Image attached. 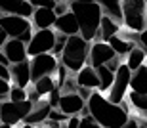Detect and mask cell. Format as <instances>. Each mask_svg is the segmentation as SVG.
I'll use <instances>...</instances> for the list:
<instances>
[{"mask_svg":"<svg viewBox=\"0 0 147 128\" xmlns=\"http://www.w3.org/2000/svg\"><path fill=\"white\" fill-rule=\"evenodd\" d=\"M86 107L94 121L101 128H120L122 124L130 119L128 115V105L124 101L122 103H111L105 94L99 90H92V94L86 101Z\"/></svg>","mask_w":147,"mask_h":128,"instance_id":"cell-1","label":"cell"},{"mask_svg":"<svg viewBox=\"0 0 147 128\" xmlns=\"http://www.w3.org/2000/svg\"><path fill=\"white\" fill-rule=\"evenodd\" d=\"M71 11L75 13L78 27H80V36L88 42H94L99 31V23L103 17V11L98 2H69Z\"/></svg>","mask_w":147,"mask_h":128,"instance_id":"cell-2","label":"cell"},{"mask_svg":"<svg viewBox=\"0 0 147 128\" xmlns=\"http://www.w3.org/2000/svg\"><path fill=\"white\" fill-rule=\"evenodd\" d=\"M88 52L90 42L84 40L80 34H73L67 38V44L61 52V65H65L67 71L78 73L84 65H88Z\"/></svg>","mask_w":147,"mask_h":128,"instance_id":"cell-3","label":"cell"},{"mask_svg":"<svg viewBox=\"0 0 147 128\" xmlns=\"http://www.w3.org/2000/svg\"><path fill=\"white\" fill-rule=\"evenodd\" d=\"M122 25L128 31L142 33L147 29V0H122Z\"/></svg>","mask_w":147,"mask_h":128,"instance_id":"cell-4","label":"cell"},{"mask_svg":"<svg viewBox=\"0 0 147 128\" xmlns=\"http://www.w3.org/2000/svg\"><path fill=\"white\" fill-rule=\"evenodd\" d=\"M0 29L8 34V38H19L25 44H29V40L33 36V23H31V19L21 17V15L2 13V17H0Z\"/></svg>","mask_w":147,"mask_h":128,"instance_id":"cell-5","label":"cell"},{"mask_svg":"<svg viewBox=\"0 0 147 128\" xmlns=\"http://www.w3.org/2000/svg\"><path fill=\"white\" fill-rule=\"evenodd\" d=\"M33 109V103L29 100L25 101H10L2 100L0 101V123L10 124V126H17L25 121L29 113Z\"/></svg>","mask_w":147,"mask_h":128,"instance_id":"cell-6","label":"cell"},{"mask_svg":"<svg viewBox=\"0 0 147 128\" xmlns=\"http://www.w3.org/2000/svg\"><path fill=\"white\" fill-rule=\"evenodd\" d=\"M130 78H132V71L128 69L126 63H122L115 73V80L111 84L109 92L105 94V98L111 103H122L126 100L128 92H130Z\"/></svg>","mask_w":147,"mask_h":128,"instance_id":"cell-7","label":"cell"},{"mask_svg":"<svg viewBox=\"0 0 147 128\" xmlns=\"http://www.w3.org/2000/svg\"><path fill=\"white\" fill-rule=\"evenodd\" d=\"M55 42V31L54 29H36L27 44V56L34 57L40 54H52Z\"/></svg>","mask_w":147,"mask_h":128,"instance_id":"cell-8","label":"cell"},{"mask_svg":"<svg viewBox=\"0 0 147 128\" xmlns=\"http://www.w3.org/2000/svg\"><path fill=\"white\" fill-rule=\"evenodd\" d=\"M29 63H31V82L38 80L40 77H46V75H54L57 71V57L54 54H40V56L29 57Z\"/></svg>","mask_w":147,"mask_h":128,"instance_id":"cell-9","label":"cell"},{"mask_svg":"<svg viewBox=\"0 0 147 128\" xmlns=\"http://www.w3.org/2000/svg\"><path fill=\"white\" fill-rule=\"evenodd\" d=\"M117 56L115 50L111 48L107 42H101V40H94L90 42V52H88V65H92L94 69H98L101 65H107V63Z\"/></svg>","mask_w":147,"mask_h":128,"instance_id":"cell-10","label":"cell"},{"mask_svg":"<svg viewBox=\"0 0 147 128\" xmlns=\"http://www.w3.org/2000/svg\"><path fill=\"white\" fill-rule=\"evenodd\" d=\"M86 107V100L82 98L78 92H71V94H61L57 109L61 113H65L67 117L71 115H80V111Z\"/></svg>","mask_w":147,"mask_h":128,"instance_id":"cell-11","label":"cell"},{"mask_svg":"<svg viewBox=\"0 0 147 128\" xmlns=\"http://www.w3.org/2000/svg\"><path fill=\"white\" fill-rule=\"evenodd\" d=\"M10 84L19 86V88H27L31 84V63H29V59L10 65Z\"/></svg>","mask_w":147,"mask_h":128,"instance_id":"cell-12","label":"cell"},{"mask_svg":"<svg viewBox=\"0 0 147 128\" xmlns=\"http://www.w3.org/2000/svg\"><path fill=\"white\" fill-rule=\"evenodd\" d=\"M2 52L6 54L10 65H11V63H19V61L29 59V56H27V44L21 42L19 38H8L4 42V46H2Z\"/></svg>","mask_w":147,"mask_h":128,"instance_id":"cell-13","label":"cell"},{"mask_svg":"<svg viewBox=\"0 0 147 128\" xmlns=\"http://www.w3.org/2000/svg\"><path fill=\"white\" fill-rule=\"evenodd\" d=\"M0 11L8 15H21L31 19L34 8L29 4V0H0Z\"/></svg>","mask_w":147,"mask_h":128,"instance_id":"cell-14","label":"cell"},{"mask_svg":"<svg viewBox=\"0 0 147 128\" xmlns=\"http://www.w3.org/2000/svg\"><path fill=\"white\" fill-rule=\"evenodd\" d=\"M54 31L65 34V36L80 34V27H78V21H76L75 13L69 10L67 13H63V15H57V19H55V23H54Z\"/></svg>","mask_w":147,"mask_h":128,"instance_id":"cell-15","label":"cell"},{"mask_svg":"<svg viewBox=\"0 0 147 128\" xmlns=\"http://www.w3.org/2000/svg\"><path fill=\"white\" fill-rule=\"evenodd\" d=\"M75 80L80 88H88V90H98L99 88L98 71L92 65H84L78 73H75Z\"/></svg>","mask_w":147,"mask_h":128,"instance_id":"cell-16","label":"cell"},{"mask_svg":"<svg viewBox=\"0 0 147 128\" xmlns=\"http://www.w3.org/2000/svg\"><path fill=\"white\" fill-rule=\"evenodd\" d=\"M57 15L54 13L52 8H34L33 15H31V23L36 29H54V23Z\"/></svg>","mask_w":147,"mask_h":128,"instance_id":"cell-17","label":"cell"},{"mask_svg":"<svg viewBox=\"0 0 147 128\" xmlns=\"http://www.w3.org/2000/svg\"><path fill=\"white\" fill-rule=\"evenodd\" d=\"M50 111H52V105H50L48 100H40L36 101V103H33V109H31V113H29L27 117H25V121L23 123L25 124H40L44 123L46 119H48Z\"/></svg>","mask_w":147,"mask_h":128,"instance_id":"cell-18","label":"cell"},{"mask_svg":"<svg viewBox=\"0 0 147 128\" xmlns=\"http://www.w3.org/2000/svg\"><path fill=\"white\" fill-rule=\"evenodd\" d=\"M119 31H120V23L111 19V17H107V15H103L101 17V23H99L98 38L101 42H109V38L115 36V34H119Z\"/></svg>","mask_w":147,"mask_h":128,"instance_id":"cell-19","label":"cell"},{"mask_svg":"<svg viewBox=\"0 0 147 128\" xmlns=\"http://www.w3.org/2000/svg\"><path fill=\"white\" fill-rule=\"evenodd\" d=\"M130 92H136V94H147V65H142L140 69L132 71Z\"/></svg>","mask_w":147,"mask_h":128,"instance_id":"cell-20","label":"cell"},{"mask_svg":"<svg viewBox=\"0 0 147 128\" xmlns=\"http://www.w3.org/2000/svg\"><path fill=\"white\" fill-rule=\"evenodd\" d=\"M96 2L99 4L103 15L122 23V10H120V2H122V0H96Z\"/></svg>","mask_w":147,"mask_h":128,"instance_id":"cell-21","label":"cell"},{"mask_svg":"<svg viewBox=\"0 0 147 128\" xmlns=\"http://www.w3.org/2000/svg\"><path fill=\"white\" fill-rule=\"evenodd\" d=\"M145 59H147V52L143 50L142 46H134V48L128 52L124 63L128 65L130 71H136V69H140L142 65H145Z\"/></svg>","mask_w":147,"mask_h":128,"instance_id":"cell-22","label":"cell"},{"mask_svg":"<svg viewBox=\"0 0 147 128\" xmlns=\"http://www.w3.org/2000/svg\"><path fill=\"white\" fill-rule=\"evenodd\" d=\"M107 44H109L111 48L115 50V54H117V56H120V57H126V56H128V52H130L132 48L136 46L134 42H130V40L122 38L120 34H115V36H111Z\"/></svg>","mask_w":147,"mask_h":128,"instance_id":"cell-23","label":"cell"},{"mask_svg":"<svg viewBox=\"0 0 147 128\" xmlns=\"http://www.w3.org/2000/svg\"><path fill=\"white\" fill-rule=\"evenodd\" d=\"M31 84H33V88L36 90L40 96H50L55 88H57V82H55L54 75H46V77H40L38 80H34V82H31Z\"/></svg>","mask_w":147,"mask_h":128,"instance_id":"cell-24","label":"cell"},{"mask_svg":"<svg viewBox=\"0 0 147 128\" xmlns=\"http://www.w3.org/2000/svg\"><path fill=\"white\" fill-rule=\"evenodd\" d=\"M96 71H98V78H99V88L98 90L101 92V94H107L109 88H111V84H113V80H115V73L111 71L107 65L98 67Z\"/></svg>","mask_w":147,"mask_h":128,"instance_id":"cell-25","label":"cell"},{"mask_svg":"<svg viewBox=\"0 0 147 128\" xmlns=\"http://www.w3.org/2000/svg\"><path fill=\"white\" fill-rule=\"evenodd\" d=\"M128 100L132 107L138 111H147V94H136V92H128Z\"/></svg>","mask_w":147,"mask_h":128,"instance_id":"cell-26","label":"cell"},{"mask_svg":"<svg viewBox=\"0 0 147 128\" xmlns=\"http://www.w3.org/2000/svg\"><path fill=\"white\" fill-rule=\"evenodd\" d=\"M67 38L69 36H65V34H61V33H55V42H54V50H52V54L55 57L61 56V52H63V48L67 44Z\"/></svg>","mask_w":147,"mask_h":128,"instance_id":"cell-27","label":"cell"},{"mask_svg":"<svg viewBox=\"0 0 147 128\" xmlns=\"http://www.w3.org/2000/svg\"><path fill=\"white\" fill-rule=\"evenodd\" d=\"M10 101H25L27 100V88H19V86H11L10 94H8Z\"/></svg>","mask_w":147,"mask_h":128,"instance_id":"cell-28","label":"cell"},{"mask_svg":"<svg viewBox=\"0 0 147 128\" xmlns=\"http://www.w3.org/2000/svg\"><path fill=\"white\" fill-rule=\"evenodd\" d=\"M78 128H101L96 121H94L92 115H86V117H80V124Z\"/></svg>","mask_w":147,"mask_h":128,"instance_id":"cell-29","label":"cell"},{"mask_svg":"<svg viewBox=\"0 0 147 128\" xmlns=\"http://www.w3.org/2000/svg\"><path fill=\"white\" fill-rule=\"evenodd\" d=\"M29 4L33 6V8H52L54 10V6L57 2L55 0H29Z\"/></svg>","mask_w":147,"mask_h":128,"instance_id":"cell-30","label":"cell"},{"mask_svg":"<svg viewBox=\"0 0 147 128\" xmlns=\"http://www.w3.org/2000/svg\"><path fill=\"white\" fill-rule=\"evenodd\" d=\"M48 119L50 121H55V123H67V115L65 113H61L59 109H52V111H50V115H48Z\"/></svg>","mask_w":147,"mask_h":128,"instance_id":"cell-31","label":"cell"},{"mask_svg":"<svg viewBox=\"0 0 147 128\" xmlns=\"http://www.w3.org/2000/svg\"><path fill=\"white\" fill-rule=\"evenodd\" d=\"M10 88H11L10 80H4V78L0 77V101L8 98V94H10Z\"/></svg>","mask_w":147,"mask_h":128,"instance_id":"cell-32","label":"cell"},{"mask_svg":"<svg viewBox=\"0 0 147 128\" xmlns=\"http://www.w3.org/2000/svg\"><path fill=\"white\" fill-rule=\"evenodd\" d=\"M69 10H71L69 2H57V4L54 6V13L55 15H63V13H67Z\"/></svg>","mask_w":147,"mask_h":128,"instance_id":"cell-33","label":"cell"},{"mask_svg":"<svg viewBox=\"0 0 147 128\" xmlns=\"http://www.w3.org/2000/svg\"><path fill=\"white\" fill-rule=\"evenodd\" d=\"M122 63H124V59H122V57H120V56H115L113 59H111V61L107 63V67H109V69H111L113 73H117V69H119V67L122 65Z\"/></svg>","mask_w":147,"mask_h":128,"instance_id":"cell-34","label":"cell"},{"mask_svg":"<svg viewBox=\"0 0 147 128\" xmlns=\"http://www.w3.org/2000/svg\"><path fill=\"white\" fill-rule=\"evenodd\" d=\"M78 124H80V117L78 115H71V117L67 119L65 128H78Z\"/></svg>","mask_w":147,"mask_h":128,"instance_id":"cell-35","label":"cell"},{"mask_svg":"<svg viewBox=\"0 0 147 128\" xmlns=\"http://www.w3.org/2000/svg\"><path fill=\"white\" fill-rule=\"evenodd\" d=\"M138 46H142L143 50L147 52V29L140 33V36H138Z\"/></svg>","mask_w":147,"mask_h":128,"instance_id":"cell-36","label":"cell"},{"mask_svg":"<svg viewBox=\"0 0 147 128\" xmlns=\"http://www.w3.org/2000/svg\"><path fill=\"white\" fill-rule=\"evenodd\" d=\"M0 77L4 78V80H10V67H6L0 63Z\"/></svg>","mask_w":147,"mask_h":128,"instance_id":"cell-37","label":"cell"},{"mask_svg":"<svg viewBox=\"0 0 147 128\" xmlns=\"http://www.w3.org/2000/svg\"><path fill=\"white\" fill-rule=\"evenodd\" d=\"M120 128H140V123H138L136 119H128V121H126Z\"/></svg>","mask_w":147,"mask_h":128,"instance_id":"cell-38","label":"cell"},{"mask_svg":"<svg viewBox=\"0 0 147 128\" xmlns=\"http://www.w3.org/2000/svg\"><path fill=\"white\" fill-rule=\"evenodd\" d=\"M0 63H2V65H6V67H10V61H8V57H6V54L2 50H0Z\"/></svg>","mask_w":147,"mask_h":128,"instance_id":"cell-39","label":"cell"},{"mask_svg":"<svg viewBox=\"0 0 147 128\" xmlns=\"http://www.w3.org/2000/svg\"><path fill=\"white\" fill-rule=\"evenodd\" d=\"M6 40H8V34H6L4 31L0 29V50H2V46H4V42H6Z\"/></svg>","mask_w":147,"mask_h":128,"instance_id":"cell-40","label":"cell"},{"mask_svg":"<svg viewBox=\"0 0 147 128\" xmlns=\"http://www.w3.org/2000/svg\"><path fill=\"white\" fill-rule=\"evenodd\" d=\"M17 128H33V124H25V123H21V126H17Z\"/></svg>","mask_w":147,"mask_h":128,"instance_id":"cell-41","label":"cell"},{"mask_svg":"<svg viewBox=\"0 0 147 128\" xmlns=\"http://www.w3.org/2000/svg\"><path fill=\"white\" fill-rule=\"evenodd\" d=\"M138 123H140V121H138ZM140 128H147V121H142V123H140Z\"/></svg>","mask_w":147,"mask_h":128,"instance_id":"cell-42","label":"cell"},{"mask_svg":"<svg viewBox=\"0 0 147 128\" xmlns=\"http://www.w3.org/2000/svg\"><path fill=\"white\" fill-rule=\"evenodd\" d=\"M69 2H96V0H69Z\"/></svg>","mask_w":147,"mask_h":128,"instance_id":"cell-43","label":"cell"},{"mask_svg":"<svg viewBox=\"0 0 147 128\" xmlns=\"http://www.w3.org/2000/svg\"><path fill=\"white\" fill-rule=\"evenodd\" d=\"M0 128H11L10 124H4V123H0Z\"/></svg>","mask_w":147,"mask_h":128,"instance_id":"cell-44","label":"cell"},{"mask_svg":"<svg viewBox=\"0 0 147 128\" xmlns=\"http://www.w3.org/2000/svg\"><path fill=\"white\" fill-rule=\"evenodd\" d=\"M55 2H69V0H55Z\"/></svg>","mask_w":147,"mask_h":128,"instance_id":"cell-45","label":"cell"},{"mask_svg":"<svg viewBox=\"0 0 147 128\" xmlns=\"http://www.w3.org/2000/svg\"><path fill=\"white\" fill-rule=\"evenodd\" d=\"M0 17H2V11H0Z\"/></svg>","mask_w":147,"mask_h":128,"instance_id":"cell-46","label":"cell"},{"mask_svg":"<svg viewBox=\"0 0 147 128\" xmlns=\"http://www.w3.org/2000/svg\"><path fill=\"white\" fill-rule=\"evenodd\" d=\"M145 65H147V59H145Z\"/></svg>","mask_w":147,"mask_h":128,"instance_id":"cell-47","label":"cell"}]
</instances>
